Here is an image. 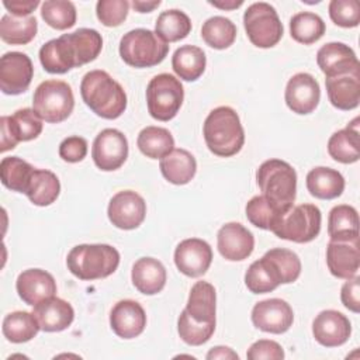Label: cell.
I'll return each mask as SVG.
<instances>
[{
	"instance_id": "6da1fadb",
	"label": "cell",
	"mask_w": 360,
	"mask_h": 360,
	"mask_svg": "<svg viewBox=\"0 0 360 360\" xmlns=\"http://www.w3.org/2000/svg\"><path fill=\"white\" fill-rule=\"evenodd\" d=\"M103 49L101 34L93 28H79L51 39L39 49L42 68L52 75H63L73 68L93 62Z\"/></svg>"
},
{
	"instance_id": "7a4b0ae2",
	"label": "cell",
	"mask_w": 360,
	"mask_h": 360,
	"mask_svg": "<svg viewBox=\"0 0 360 360\" xmlns=\"http://www.w3.org/2000/svg\"><path fill=\"white\" fill-rule=\"evenodd\" d=\"M80 94L86 105L105 120L118 118L127 108L122 86L104 70L87 72L80 83Z\"/></svg>"
},
{
	"instance_id": "3957f363",
	"label": "cell",
	"mask_w": 360,
	"mask_h": 360,
	"mask_svg": "<svg viewBox=\"0 0 360 360\" xmlns=\"http://www.w3.org/2000/svg\"><path fill=\"white\" fill-rule=\"evenodd\" d=\"M202 134L210 152L221 158L236 155L245 143V132L239 115L228 105L217 107L207 115Z\"/></svg>"
},
{
	"instance_id": "277c9868",
	"label": "cell",
	"mask_w": 360,
	"mask_h": 360,
	"mask_svg": "<svg viewBox=\"0 0 360 360\" xmlns=\"http://www.w3.org/2000/svg\"><path fill=\"white\" fill-rule=\"evenodd\" d=\"M66 264L79 280H98L111 276L120 264V253L105 243H83L72 248Z\"/></svg>"
},
{
	"instance_id": "5b68a950",
	"label": "cell",
	"mask_w": 360,
	"mask_h": 360,
	"mask_svg": "<svg viewBox=\"0 0 360 360\" xmlns=\"http://www.w3.org/2000/svg\"><path fill=\"white\" fill-rule=\"evenodd\" d=\"M256 181L262 195L287 210L294 205L297 173L292 166L280 159L263 162L256 172Z\"/></svg>"
},
{
	"instance_id": "8992f818",
	"label": "cell",
	"mask_w": 360,
	"mask_h": 360,
	"mask_svg": "<svg viewBox=\"0 0 360 360\" xmlns=\"http://www.w3.org/2000/svg\"><path fill=\"white\" fill-rule=\"evenodd\" d=\"M167 52V42L146 28L131 30L120 41L121 59L134 68L156 66L163 62Z\"/></svg>"
},
{
	"instance_id": "52a82bcc",
	"label": "cell",
	"mask_w": 360,
	"mask_h": 360,
	"mask_svg": "<svg viewBox=\"0 0 360 360\" xmlns=\"http://www.w3.org/2000/svg\"><path fill=\"white\" fill-rule=\"evenodd\" d=\"M321 210L314 204L291 205L270 229L280 239L295 243L314 240L321 232Z\"/></svg>"
},
{
	"instance_id": "ba28073f",
	"label": "cell",
	"mask_w": 360,
	"mask_h": 360,
	"mask_svg": "<svg viewBox=\"0 0 360 360\" xmlns=\"http://www.w3.org/2000/svg\"><path fill=\"white\" fill-rule=\"evenodd\" d=\"M75 97L72 87L63 80H45L34 93L32 108L46 122L65 121L73 111Z\"/></svg>"
},
{
	"instance_id": "9c48e42d",
	"label": "cell",
	"mask_w": 360,
	"mask_h": 360,
	"mask_svg": "<svg viewBox=\"0 0 360 360\" xmlns=\"http://www.w3.org/2000/svg\"><path fill=\"white\" fill-rule=\"evenodd\" d=\"M183 84L173 75L160 73L152 77L148 83V111L150 117L158 121H170L174 118L183 104Z\"/></svg>"
},
{
	"instance_id": "30bf717a",
	"label": "cell",
	"mask_w": 360,
	"mask_h": 360,
	"mask_svg": "<svg viewBox=\"0 0 360 360\" xmlns=\"http://www.w3.org/2000/svg\"><path fill=\"white\" fill-rule=\"evenodd\" d=\"M243 25L249 41L257 48L277 45L284 31L276 8L264 1L253 3L246 8Z\"/></svg>"
},
{
	"instance_id": "8fae6325",
	"label": "cell",
	"mask_w": 360,
	"mask_h": 360,
	"mask_svg": "<svg viewBox=\"0 0 360 360\" xmlns=\"http://www.w3.org/2000/svg\"><path fill=\"white\" fill-rule=\"evenodd\" d=\"M1 153L14 149L18 142L35 139L42 132V118L34 108H20L13 115L0 118Z\"/></svg>"
},
{
	"instance_id": "7c38bea8",
	"label": "cell",
	"mask_w": 360,
	"mask_h": 360,
	"mask_svg": "<svg viewBox=\"0 0 360 360\" xmlns=\"http://www.w3.org/2000/svg\"><path fill=\"white\" fill-rule=\"evenodd\" d=\"M94 165L104 172L120 169L128 158V141L125 135L115 128L103 129L91 146Z\"/></svg>"
},
{
	"instance_id": "4fadbf2b",
	"label": "cell",
	"mask_w": 360,
	"mask_h": 360,
	"mask_svg": "<svg viewBox=\"0 0 360 360\" xmlns=\"http://www.w3.org/2000/svg\"><path fill=\"white\" fill-rule=\"evenodd\" d=\"M110 222L120 229L138 228L146 215V202L138 193L122 190L112 195L107 208Z\"/></svg>"
},
{
	"instance_id": "5bb4252c",
	"label": "cell",
	"mask_w": 360,
	"mask_h": 360,
	"mask_svg": "<svg viewBox=\"0 0 360 360\" xmlns=\"http://www.w3.org/2000/svg\"><path fill=\"white\" fill-rule=\"evenodd\" d=\"M34 66L22 52H7L0 59V89L4 94L24 93L32 80Z\"/></svg>"
},
{
	"instance_id": "9a60e30c",
	"label": "cell",
	"mask_w": 360,
	"mask_h": 360,
	"mask_svg": "<svg viewBox=\"0 0 360 360\" xmlns=\"http://www.w3.org/2000/svg\"><path fill=\"white\" fill-rule=\"evenodd\" d=\"M253 325L267 333H284L294 322V312L290 304L281 298H269L256 302L252 309Z\"/></svg>"
},
{
	"instance_id": "2e32d148",
	"label": "cell",
	"mask_w": 360,
	"mask_h": 360,
	"mask_svg": "<svg viewBox=\"0 0 360 360\" xmlns=\"http://www.w3.org/2000/svg\"><path fill=\"white\" fill-rule=\"evenodd\" d=\"M212 249L200 238L181 240L174 250V264L187 277H200L211 266Z\"/></svg>"
},
{
	"instance_id": "e0dca14e",
	"label": "cell",
	"mask_w": 360,
	"mask_h": 360,
	"mask_svg": "<svg viewBox=\"0 0 360 360\" xmlns=\"http://www.w3.org/2000/svg\"><path fill=\"white\" fill-rule=\"evenodd\" d=\"M287 107L295 114H311L319 104L321 89L316 79L305 72L294 75L284 93Z\"/></svg>"
},
{
	"instance_id": "ac0fdd59",
	"label": "cell",
	"mask_w": 360,
	"mask_h": 360,
	"mask_svg": "<svg viewBox=\"0 0 360 360\" xmlns=\"http://www.w3.org/2000/svg\"><path fill=\"white\" fill-rule=\"evenodd\" d=\"M326 264L332 276L338 278H352L360 266L359 238L330 239L326 248Z\"/></svg>"
},
{
	"instance_id": "d6986e66",
	"label": "cell",
	"mask_w": 360,
	"mask_h": 360,
	"mask_svg": "<svg viewBox=\"0 0 360 360\" xmlns=\"http://www.w3.org/2000/svg\"><path fill=\"white\" fill-rule=\"evenodd\" d=\"M217 246L221 256L231 262L248 259L255 248L252 232L239 222H228L221 226L217 235Z\"/></svg>"
},
{
	"instance_id": "ffe728a7",
	"label": "cell",
	"mask_w": 360,
	"mask_h": 360,
	"mask_svg": "<svg viewBox=\"0 0 360 360\" xmlns=\"http://www.w3.org/2000/svg\"><path fill=\"white\" fill-rule=\"evenodd\" d=\"M352 333L350 321L339 311L325 309L312 322L315 340L325 347H338L347 342Z\"/></svg>"
},
{
	"instance_id": "44dd1931",
	"label": "cell",
	"mask_w": 360,
	"mask_h": 360,
	"mask_svg": "<svg viewBox=\"0 0 360 360\" xmlns=\"http://www.w3.org/2000/svg\"><path fill=\"white\" fill-rule=\"evenodd\" d=\"M316 63L326 77L357 72L360 69L354 51L343 42H328L316 53Z\"/></svg>"
},
{
	"instance_id": "7402d4cb",
	"label": "cell",
	"mask_w": 360,
	"mask_h": 360,
	"mask_svg": "<svg viewBox=\"0 0 360 360\" xmlns=\"http://www.w3.org/2000/svg\"><path fill=\"white\" fill-rule=\"evenodd\" d=\"M110 326L122 339L139 336L146 326V314L142 305L134 300L118 301L110 312Z\"/></svg>"
},
{
	"instance_id": "603a6c76",
	"label": "cell",
	"mask_w": 360,
	"mask_h": 360,
	"mask_svg": "<svg viewBox=\"0 0 360 360\" xmlns=\"http://www.w3.org/2000/svg\"><path fill=\"white\" fill-rule=\"evenodd\" d=\"M15 288L18 297L27 305L34 307L56 294V281L51 273L42 269H27L18 274Z\"/></svg>"
},
{
	"instance_id": "cb8c5ba5",
	"label": "cell",
	"mask_w": 360,
	"mask_h": 360,
	"mask_svg": "<svg viewBox=\"0 0 360 360\" xmlns=\"http://www.w3.org/2000/svg\"><path fill=\"white\" fill-rule=\"evenodd\" d=\"M215 288L208 281H197L188 294L187 305L183 312L195 323L215 326L217 312Z\"/></svg>"
},
{
	"instance_id": "d4e9b609",
	"label": "cell",
	"mask_w": 360,
	"mask_h": 360,
	"mask_svg": "<svg viewBox=\"0 0 360 360\" xmlns=\"http://www.w3.org/2000/svg\"><path fill=\"white\" fill-rule=\"evenodd\" d=\"M32 314L44 332L65 330L75 319L73 307L68 301L55 295L34 305Z\"/></svg>"
},
{
	"instance_id": "484cf974",
	"label": "cell",
	"mask_w": 360,
	"mask_h": 360,
	"mask_svg": "<svg viewBox=\"0 0 360 360\" xmlns=\"http://www.w3.org/2000/svg\"><path fill=\"white\" fill-rule=\"evenodd\" d=\"M326 93L330 104L338 110L349 111L360 101V72H352L342 76L326 77Z\"/></svg>"
},
{
	"instance_id": "4316f807",
	"label": "cell",
	"mask_w": 360,
	"mask_h": 360,
	"mask_svg": "<svg viewBox=\"0 0 360 360\" xmlns=\"http://www.w3.org/2000/svg\"><path fill=\"white\" fill-rule=\"evenodd\" d=\"M131 278L139 292L153 295L165 288L167 274L165 266L158 259L141 257L132 266Z\"/></svg>"
},
{
	"instance_id": "83f0119b",
	"label": "cell",
	"mask_w": 360,
	"mask_h": 360,
	"mask_svg": "<svg viewBox=\"0 0 360 360\" xmlns=\"http://www.w3.org/2000/svg\"><path fill=\"white\" fill-rule=\"evenodd\" d=\"M328 152L336 162L349 165L360 158V132L359 117H356L345 129L336 131L328 141Z\"/></svg>"
},
{
	"instance_id": "f1b7e54d",
	"label": "cell",
	"mask_w": 360,
	"mask_h": 360,
	"mask_svg": "<svg viewBox=\"0 0 360 360\" xmlns=\"http://www.w3.org/2000/svg\"><path fill=\"white\" fill-rule=\"evenodd\" d=\"M163 177L177 186L187 184L195 174L197 162L186 149H173L160 159L159 163Z\"/></svg>"
},
{
	"instance_id": "f546056e",
	"label": "cell",
	"mask_w": 360,
	"mask_h": 360,
	"mask_svg": "<svg viewBox=\"0 0 360 360\" xmlns=\"http://www.w3.org/2000/svg\"><path fill=\"white\" fill-rule=\"evenodd\" d=\"M307 188L316 198L333 200L343 193L345 179L335 169L318 166L308 172Z\"/></svg>"
},
{
	"instance_id": "4dcf8cb0",
	"label": "cell",
	"mask_w": 360,
	"mask_h": 360,
	"mask_svg": "<svg viewBox=\"0 0 360 360\" xmlns=\"http://www.w3.org/2000/svg\"><path fill=\"white\" fill-rule=\"evenodd\" d=\"M245 284L253 294H264L276 290L281 283L280 273L274 263L264 255L262 259L253 262L246 274Z\"/></svg>"
},
{
	"instance_id": "1f68e13d",
	"label": "cell",
	"mask_w": 360,
	"mask_h": 360,
	"mask_svg": "<svg viewBox=\"0 0 360 360\" xmlns=\"http://www.w3.org/2000/svg\"><path fill=\"white\" fill-rule=\"evenodd\" d=\"M205 65V53L195 45H183L177 48L172 56V68L174 73L186 82L197 80L204 73Z\"/></svg>"
},
{
	"instance_id": "d6a6232c",
	"label": "cell",
	"mask_w": 360,
	"mask_h": 360,
	"mask_svg": "<svg viewBox=\"0 0 360 360\" xmlns=\"http://www.w3.org/2000/svg\"><path fill=\"white\" fill-rule=\"evenodd\" d=\"M60 193V183L55 173L45 169H35L25 191L28 200L38 205L46 207L56 201Z\"/></svg>"
},
{
	"instance_id": "836d02e7",
	"label": "cell",
	"mask_w": 360,
	"mask_h": 360,
	"mask_svg": "<svg viewBox=\"0 0 360 360\" xmlns=\"http://www.w3.org/2000/svg\"><path fill=\"white\" fill-rule=\"evenodd\" d=\"M39 323L32 312L14 311L4 316L1 330L11 343H24L31 340L39 332Z\"/></svg>"
},
{
	"instance_id": "e575fe53",
	"label": "cell",
	"mask_w": 360,
	"mask_h": 360,
	"mask_svg": "<svg viewBox=\"0 0 360 360\" xmlns=\"http://www.w3.org/2000/svg\"><path fill=\"white\" fill-rule=\"evenodd\" d=\"M38 30L37 18L32 15L17 17L4 14L0 20V38L11 45H25L31 42Z\"/></svg>"
},
{
	"instance_id": "d590c367",
	"label": "cell",
	"mask_w": 360,
	"mask_h": 360,
	"mask_svg": "<svg viewBox=\"0 0 360 360\" xmlns=\"http://www.w3.org/2000/svg\"><path fill=\"white\" fill-rule=\"evenodd\" d=\"M136 145L146 158L162 159L174 149V139L169 129L150 125L139 132Z\"/></svg>"
},
{
	"instance_id": "8d00e7d4",
	"label": "cell",
	"mask_w": 360,
	"mask_h": 360,
	"mask_svg": "<svg viewBox=\"0 0 360 360\" xmlns=\"http://www.w3.org/2000/svg\"><path fill=\"white\" fill-rule=\"evenodd\" d=\"M328 233L330 239L359 238V215L356 208L347 204L333 207L328 217Z\"/></svg>"
},
{
	"instance_id": "74e56055",
	"label": "cell",
	"mask_w": 360,
	"mask_h": 360,
	"mask_svg": "<svg viewBox=\"0 0 360 360\" xmlns=\"http://www.w3.org/2000/svg\"><path fill=\"white\" fill-rule=\"evenodd\" d=\"M34 170L35 169L28 162L18 156H7L0 162L1 183L11 191L25 194Z\"/></svg>"
},
{
	"instance_id": "f35d334b",
	"label": "cell",
	"mask_w": 360,
	"mask_h": 360,
	"mask_svg": "<svg viewBox=\"0 0 360 360\" xmlns=\"http://www.w3.org/2000/svg\"><path fill=\"white\" fill-rule=\"evenodd\" d=\"M325 30L326 27L323 20L315 13L301 11L294 14L290 20L291 38L304 45H309L321 39Z\"/></svg>"
},
{
	"instance_id": "ab89813d",
	"label": "cell",
	"mask_w": 360,
	"mask_h": 360,
	"mask_svg": "<svg viewBox=\"0 0 360 360\" xmlns=\"http://www.w3.org/2000/svg\"><path fill=\"white\" fill-rule=\"evenodd\" d=\"M191 31V21L188 15L180 10H166L159 14L155 32L165 42H176L186 38Z\"/></svg>"
},
{
	"instance_id": "60d3db41",
	"label": "cell",
	"mask_w": 360,
	"mask_h": 360,
	"mask_svg": "<svg viewBox=\"0 0 360 360\" xmlns=\"http://www.w3.org/2000/svg\"><path fill=\"white\" fill-rule=\"evenodd\" d=\"M201 37L211 48L225 49L229 48L236 38V25L229 18L215 15L202 24Z\"/></svg>"
},
{
	"instance_id": "b9f144b4",
	"label": "cell",
	"mask_w": 360,
	"mask_h": 360,
	"mask_svg": "<svg viewBox=\"0 0 360 360\" xmlns=\"http://www.w3.org/2000/svg\"><path fill=\"white\" fill-rule=\"evenodd\" d=\"M287 210L278 207L277 204H274L273 201H270L269 198H266L262 194L252 197L248 201L246 208H245L246 218L252 225H255L260 229H269V231L277 222L280 215Z\"/></svg>"
},
{
	"instance_id": "7bdbcfd3",
	"label": "cell",
	"mask_w": 360,
	"mask_h": 360,
	"mask_svg": "<svg viewBox=\"0 0 360 360\" xmlns=\"http://www.w3.org/2000/svg\"><path fill=\"white\" fill-rule=\"evenodd\" d=\"M41 17L55 30H68L76 24V7L68 0H46L41 6Z\"/></svg>"
},
{
	"instance_id": "ee69618b",
	"label": "cell",
	"mask_w": 360,
	"mask_h": 360,
	"mask_svg": "<svg viewBox=\"0 0 360 360\" xmlns=\"http://www.w3.org/2000/svg\"><path fill=\"white\" fill-rule=\"evenodd\" d=\"M277 267L281 283L288 284L294 283L301 274V260L292 250L284 248H274L264 253Z\"/></svg>"
},
{
	"instance_id": "f6af8a7d",
	"label": "cell",
	"mask_w": 360,
	"mask_h": 360,
	"mask_svg": "<svg viewBox=\"0 0 360 360\" xmlns=\"http://www.w3.org/2000/svg\"><path fill=\"white\" fill-rule=\"evenodd\" d=\"M214 330H215V326L195 323L191 319H188L183 311L177 319V332L181 340L190 346L204 345L211 339V336L214 335Z\"/></svg>"
},
{
	"instance_id": "bcb514c9",
	"label": "cell",
	"mask_w": 360,
	"mask_h": 360,
	"mask_svg": "<svg viewBox=\"0 0 360 360\" xmlns=\"http://www.w3.org/2000/svg\"><path fill=\"white\" fill-rule=\"evenodd\" d=\"M329 17L339 27H357L360 22L359 3L356 0H332L329 3Z\"/></svg>"
},
{
	"instance_id": "7dc6e473",
	"label": "cell",
	"mask_w": 360,
	"mask_h": 360,
	"mask_svg": "<svg viewBox=\"0 0 360 360\" xmlns=\"http://www.w3.org/2000/svg\"><path fill=\"white\" fill-rule=\"evenodd\" d=\"M129 11L127 0H100L96 4V14L100 22L105 27L121 25Z\"/></svg>"
},
{
	"instance_id": "c3c4849f",
	"label": "cell",
	"mask_w": 360,
	"mask_h": 360,
	"mask_svg": "<svg viewBox=\"0 0 360 360\" xmlns=\"http://www.w3.org/2000/svg\"><path fill=\"white\" fill-rule=\"evenodd\" d=\"M87 155V141L82 136L72 135L65 138L59 145V156L69 163L82 162Z\"/></svg>"
},
{
	"instance_id": "681fc988",
	"label": "cell",
	"mask_w": 360,
	"mask_h": 360,
	"mask_svg": "<svg viewBox=\"0 0 360 360\" xmlns=\"http://www.w3.org/2000/svg\"><path fill=\"white\" fill-rule=\"evenodd\" d=\"M246 357L250 360H262V359H267V360H281L284 359V350L283 347L274 342V340H269V339H260L257 342H255L246 353Z\"/></svg>"
},
{
	"instance_id": "f907efd6",
	"label": "cell",
	"mask_w": 360,
	"mask_h": 360,
	"mask_svg": "<svg viewBox=\"0 0 360 360\" xmlns=\"http://www.w3.org/2000/svg\"><path fill=\"white\" fill-rule=\"evenodd\" d=\"M342 304L352 312L359 314L360 311V277L356 274L342 285L340 290Z\"/></svg>"
},
{
	"instance_id": "816d5d0a",
	"label": "cell",
	"mask_w": 360,
	"mask_h": 360,
	"mask_svg": "<svg viewBox=\"0 0 360 360\" xmlns=\"http://www.w3.org/2000/svg\"><path fill=\"white\" fill-rule=\"evenodd\" d=\"M3 6L13 14L17 17H28L38 6L39 1L38 0H30V1H21V0H11L3 1Z\"/></svg>"
},
{
	"instance_id": "f5cc1de1",
	"label": "cell",
	"mask_w": 360,
	"mask_h": 360,
	"mask_svg": "<svg viewBox=\"0 0 360 360\" xmlns=\"http://www.w3.org/2000/svg\"><path fill=\"white\" fill-rule=\"evenodd\" d=\"M207 359L212 360V359H239V356L226 346H215L212 347L208 353H207Z\"/></svg>"
},
{
	"instance_id": "db71d44e",
	"label": "cell",
	"mask_w": 360,
	"mask_h": 360,
	"mask_svg": "<svg viewBox=\"0 0 360 360\" xmlns=\"http://www.w3.org/2000/svg\"><path fill=\"white\" fill-rule=\"evenodd\" d=\"M131 6L135 8V11L138 13H150L155 8H158L160 6V0H155V1H143V0H132Z\"/></svg>"
},
{
	"instance_id": "11a10c76",
	"label": "cell",
	"mask_w": 360,
	"mask_h": 360,
	"mask_svg": "<svg viewBox=\"0 0 360 360\" xmlns=\"http://www.w3.org/2000/svg\"><path fill=\"white\" fill-rule=\"evenodd\" d=\"M211 6H214V7H218V8H221V10H233V8H238V7H240L242 4H243V1L242 0H229V1H221V0H210L208 1Z\"/></svg>"
}]
</instances>
